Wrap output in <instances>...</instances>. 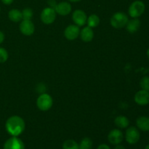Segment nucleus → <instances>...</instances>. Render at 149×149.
I'll return each instance as SVG.
<instances>
[{
  "label": "nucleus",
  "instance_id": "nucleus-1",
  "mask_svg": "<svg viewBox=\"0 0 149 149\" xmlns=\"http://www.w3.org/2000/svg\"><path fill=\"white\" fill-rule=\"evenodd\" d=\"M25 122L18 116H12L9 118L5 123L7 132L10 135L17 137L21 135L25 130Z\"/></svg>",
  "mask_w": 149,
  "mask_h": 149
},
{
  "label": "nucleus",
  "instance_id": "nucleus-2",
  "mask_svg": "<svg viewBox=\"0 0 149 149\" xmlns=\"http://www.w3.org/2000/svg\"><path fill=\"white\" fill-rule=\"evenodd\" d=\"M129 21L128 17L125 13H122V12H118L111 18V24L113 28L116 29H120L126 26L127 23Z\"/></svg>",
  "mask_w": 149,
  "mask_h": 149
},
{
  "label": "nucleus",
  "instance_id": "nucleus-3",
  "mask_svg": "<svg viewBox=\"0 0 149 149\" xmlns=\"http://www.w3.org/2000/svg\"><path fill=\"white\" fill-rule=\"evenodd\" d=\"M145 9V4L142 1L137 0V1H133L130 4L128 12H129V15L131 17H133V18H138L143 14Z\"/></svg>",
  "mask_w": 149,
  "mask_h": 149
},
{
  "label": "nucleus",
  "instance_id": "nucleus-4",
  "mask_svg": "<svg viewBox=\"0 0 149 149\" xmlns=\"http://www.w3.org/2000/svg\"><path fill=\"white\" fill-rule=\"evenodd\" d=\"M53 103L52 97L47 93H44L39 96L36 100V105L39 110L46 111L51 109Z\"/></svg>",
  "mask_w": 149,
  "mask_h": 149
},
{
  "label": "nucleus",
  "instance_id": "nucleus-5",
  "mask_svg": "<svg viewBox=\"0 0 149 149\" xmlns=\"http://www.w3.org/2000/svg\"><path fill=\"white\" fill-rule=\"evenodd\" d=\"M56 18V12L52 7H46L41 13V20L45 24H51Z\"/></svg>",
  "mask_w": 149,
  "mask_h": 149
},
{
  "label": "nucleus",
  "instance_id": "nucleus-6",
  "mask_svg": "<svg viewBox=\"0 0 149 149\" xmlns=\"http://www.w3.org/2000/svg\"><path fill=\"white\" fill-rule=\"evenodd\" d=\"M125 139L129 144L133 145L137 143L140 140V132L135 127H130L126 131Z\"/></svg>",
  "mask_w": 149,
  "mask_h": 149
},
{
  "label": "nucleus",
  "instance_id": "nucleus-7",
  "mask_svg": "<svg viewBox=\"0 0 149 149\" xmlns=\"http://www.w3.org/2000/svg\"><path fill=\"white\" fill-rule=\"evenodd\" d=\"M3 149H25V145L22 140L17 137L13 136L6 141Z\"/></svg>",
  "mask_w": 149,
  "mask_h": 149
},
{
  "label": "nucleus",
  "instance_id": "nucleus-8",
  "mask_svg": "<svg viewBox=\"0 0 149 149\" xmlns=\"http://www.w3.org/2000/svg\"><path fill=\"white\" fill-rule=\"evenodd\" d=\"M80 34L79 26L77 25H70L67 26L64 31V35L65 38L70 41L74 40L77 39Z\"/></svg>",
  "mask_w": 149,
  "mask_h": 149
},
{
  "label": "nucleus",
  "instance_id": "nucleus-9",
  "mask_svg": "<svg viewBox=\"0 0 149 149\" xmlns=\"http://www.w3.org/2000/svg\"><path fill=\"white\" fill-rule=\"evenodd\" d=\"M124 135L122 131L118 129L112 130L108 135V141L112 145H118L123 141Z\"/></svg>",
  "mask_w": 149,
  "mask_h": 149
},
{
  "label": "nucleus",
  "instance_id": "nucleus-10",
  "mask_svg": "<svg viewBox=\"0 0 149 149\" xmlns=\"http://www.w3.org/2000/svg\"><path fill=\"white\" fill-rule=\"evenodd\" d=\"M20 31L25 36H31L35 31L34 25L31 20H23L20 23Z\"/></svg>",
  "mask_w": 149,
  "mask_h": 149
},
{
  "label": "nucleus",
  "instance_id": "nucleus-11",
  "mask_svg": "<svg viewBox=\"0 0 149 149\" xmlns=\"http://www.w3.org/2000/svg\"><path fill=\"white\" fill-rule=\"evenodd\" d=\"M72 19L75 24L78 26H82L87 22V15L83 10H77L73 13Z\"/></svg>",
  "mask_w": 149,
  "mask_h": 149
},
{
  "label": "nucleus",
  "instance_id": "nucleus-12",
  "mask_svg": "<svg viewBox=\"0 0 149 149\" xmlns=\"http://www.w3.org/2000/svg\"><path fill=\"white\" fill-rule=\"evenodd\" d=\"M135 101L140 106H146L149 103V91L141 90L135 95Z\"/></svg>",
  "mask_w": 149,
  "mask_h": 149
},
{
  "label": "nucleus",
  "instance_id": "nucleus-13",
  "mask_svg": "<svg viewBox=\"0 0 149 149\" xmlns=\"http://www.w3.org/2000/svg\"><path fill=\"white\" fill-rule=\"evenodd\" d=\"M54 10L60 15L65 16L71 12V5L67 1H62L57 4Z\"/></svg>",
  "mask_w": 149,
  "mask_h": 149
},
{
  "label": "nucleus",
  "instance_id": "nucleus-14",
  "mask_svg": "<svg viewBox=\"0 0 149 149\" xmlns=\"http://www.w3.org/2000/svg\"><path fill=\"white\" fill-rule=\"evenodd\" d=\"M80 37L81 40L85 42H91L94 37V32L92 28L87 26L80 31Z\"/></svg>",
  "mask_w": 149,
  "mask_h": 149
},
{
  "label": "nucleus",
  "instance_id": "nucleus-15",
  "mask_svg": "<svg viewBox=\"0 0 149 149\" xmlns=\"http://www.w3.org/2000/svg\"><path fill=\"white\" fill-rule=\"evenodd\" d=\"M137 127L141 130L144 132L149 131V117L147 116H141L136 120Z\"/></svg>",
  "mask_w": 149,
  "mask_h": 149
},
{
  "label": "nucleus",
  "instance_id": "nucleus-16",
  "mask_svg": "<svg viewBox=\"0 0 149 149\" xmlns=\"http://www.w3.org/2000/svg\"><path fill=\"white\" fill-rule=\"evenodd\" d=\"M127 30L131 33H135L139 29L140 26H141V21L139 19L134 18L132 20H129L126 25Z\"/></svg>",
  "mask_w": 149,
  "mask_h": 149
},
{
  "label": "nucleus",
  "instance_id": "nucleus-17",
  "mask_svg": "<svg viewBox=\"0 0 149 149\" xmlns=\"http://www.w3.org/2000/svg\"><path fill=\"white\" fill-rule=\"evenodd\" d=\"M8 17L11 21L14 22V23L20 22L23 18L22 12H20L17 9H13L8 13Z\"/></svg>",
  "mask_w": 149,
  "mask_h": 149
},
{
  "label": "nucleus",
  "instance_id": "nucleus-18",
  "mask_svg": "<svg viewBox=\"0 0 149 149\" xmlns=\"http://www.w3.org/2000/svg\"><path fill=\"white\" fill-rule=\"evenodd\" d=\"M115 125L116 127L121 129H125L127 128L130 125V121L126 116H119L115 119L114 120Z\"/></svg>",
  "mask_w": 149,
  "mask_h": 149
},
{
  "label": "nucleus",
  "instance_id": "nucleus-19",
  "mask_svg": "<svg viewBox=\"0 0 149 149\" xmlns=\"http://www.w3.org/2000/svg\"><path fill=\"white\" fill-rule=\"evenodd\" d=\"M87 23L89 27L92 28V29L93 28H95L100 23V18H99V17L97 15H91L87 19Z\"/></svg>",
  "mask_w": 149,
  "mask_h": 149
},
{
  "label": "nucleus",
  "instance_id": "nucleus-20",
  "mask_svg": "<svg viewBox=\"0 0 149 149\" xmlns=\"http://www.w3.org/2000/svg\"><path fill=\"white\" fill-rule=\"evenodd\" d=\"M92 147H93V141L89 138H83L79 144V149H92Z\"/></svg>",
  "mask_w": 149,
  "mask_h": 149
},
{
  "label": "nucleus",
  "instance_id": "nucleus-21",
  "mask_svg": "<svg viewBox=\"0 0 149 149\" xmlns=\"http://www.w3.org/2000/svg\"><path fill=\"white\" fill-rule=\"evenodd\" d=\"M63 149H79V144L74 140H67L63 144Z\"/></svg>",
  "mask_w": 149,
  "mask_h": 149
},
{
  "label": "nucleus",
  "instance_id": "nucleus-22",
  "mask_svg": "<svg viewBox=\"0 0 149 149\" xmlns=\"http://www.w3.org/2000/svg\"><path fill=\"white\" fill-rule=\"evenodd\" d=\"M22 16H23V20H31L33 17V11L31 8H26L22 11Z\"/></svg>",
  "mask_w": 149,
  "mask_h": 149
},
{
  "label": "nucleus",
  "instance_id": "nucleus-23",
  "mask_svg": "<svg viewBox=\"0 0 149 149\" xmlns=\"http://www.w3.org/2000/svg\"><path fill=\"white\" fill-rule=\"evenodd\" d=\"M140 86H141L142 90L149 91V77H143V78L141 79V81H140Z\"/></svg>",
  "mask_w": 149,
  "mask_h": 149
},
{
  "label": "nucleus",
  "instance_id": "nucleus-24",
  "mask_svg": "<svg viewBox=\"0 0 149 149\" xmlns=\"http://www.w3.org/2000/svg\"><path fill=\"white\" fill-rule=\"evenodd\" d=\"M8 59V52L4 48L0 47V63L6 62Z\"/></svg>",
  "mask_w": 149,
  "mask_h": 149
},
{
  "label": "nucleus",
  "instance_id": "nucleus-25",
  "mask_svg": "<svg viewBox=\"0 0 149 149\" xmlns=\"http://www.w3.org/2000/svg\"><path fill=\"white\" fill-rule=\"evenodd\" d=\"M97 149H111L107 144H100Z\"/></svg>",
  "mask_w": 149,
  "mask_h": 149
},
{
  "label": "nucleus",
  "instance_id": "nucleus-26",
  "mask_svg": "<svg viewBox=\"0 0 149 149\" xmlns=\"http://www.w3.org/2000/svg\"><path fill=\"white\" fill-rule=\"evenodd\" d=\"M1 1H2L3 4H6V5H9V4H11L14 0H1Z\"/></svg>",
  "mask_w": 149,
  "mask_h": 149
},
{
  "label": "nucleus",
  "instance_id": "nucleus-27",
  "mask_svg": "<svg viewBox=\"0 0 149 149\" xmlns=\"http://www.w3.org/2000/svg\"><path fill=\"white\" fill-rule=\"evenodd\" d=\"M4 40V34L2 31H0V45L3 43Z\"/></svg>",
  "mask_w": 149,
  "mask_h": 149
},
{
  "label": "nucleus",
  "instance_id": "nucleus-28",
  "mask_svg": "<svg viewBox=\"0 0 149 149\" xmlns=\"http://www.w3.org/2000/svg\"><path fill=\"white\" fill-rule=\"evenodd\" d=\"M114 149H126V148H125V146H123L118 144V145H116V147H115Z\"/></svg>",
  "mask_w": 149,
  "mask_h": 149
},
{
  "label": "nucleus",
  "instance_id": "nucleus-29",
  "mask_svg": "<svg viewBox=\"0 0 149 149\" xmlns=\"http://www.w3.org/2000/svg\"><path fill=\"white\" fill-rule=\"evenodd\" d=\"M69 1H71V2H78V1H80L81 0H68Z\"/></svg>",
  "mask_w": 149,
  "mask_h": 149
},
{
  "label": "nucleus",
  "instance_id": "nucleus-30",
  "mask_svg": "<svg viewBox=\"0 0 149 149\" xmlns=\"http://www.w3.org/2000/svg\"><path fill=\"white\" fill-rule=\"evenodd\" d=\"M147 56H148V59H149V49L147 50Z\"/></svg>",
  "mask_w": 149,
  "mask_h": 149
},
{
  "label": "nucleus",
  "instance_id": "nucleus-31",
  "mask_svg": "<svg viewBox=\"0 0 149 149\" xmlns=\"http://www.w3.org/2000/svg\"><path fill=\"white\" fill-rule=\"evenodd\" d=\"M145 149H149V144H148V146H146Z\"/></svg>",
  "mask_w": 149,
  "mask_h": 149
},
{
  "label": "nucleus",
  "instance_id": "nucleus-32",
  "mask_svg": "<svg viewBox=\"0 0 149 149\" xmlns=\"http://www.w3.org/2000/svg\"><path fill=\"white\" fill-rule=\"evenodd\" d=\"M0 10H1V8H0Z\"/></svg>",
  "mask_w": 149,
  "mask_h": 149
}]
</instances>
